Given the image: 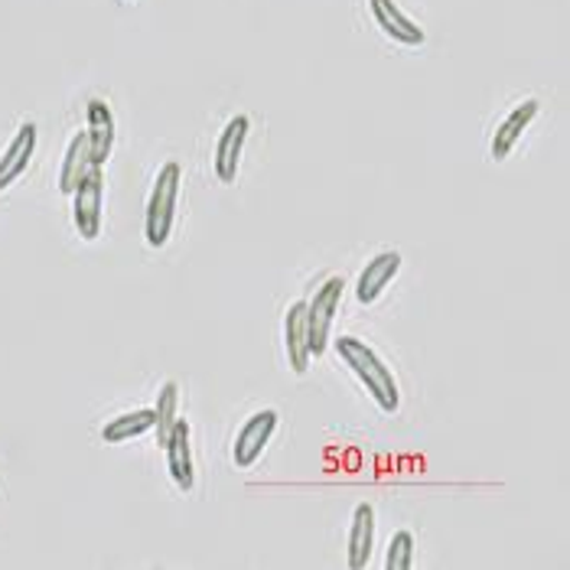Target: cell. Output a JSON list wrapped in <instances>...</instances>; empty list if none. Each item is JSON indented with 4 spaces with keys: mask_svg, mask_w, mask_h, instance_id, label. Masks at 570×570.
Instances as JSON below:
<instances>
[{
    "mask_svg": "<svg viewBox=\"0 0 570 570\" xmlns=\"http://www.w3.org/2000/svg\"><path fill=\"white\" fill-rule=\"evenodd\" d=\"M336 352H340L343 365L362 382V389L372 395V401H375L385 414H395L397 404H401L397 382L395 375H392V368L375 355V350H368V343H362V340H355V336H340V340H336Z\"/></svg>",
    "mask_w": 570,
    "mask_h": 570,
    "instance_id": "6da1fadb",
    "label": "cell"
},
{
    "mask_svg": "<svg viewBox=\"0 0 570 570\" xmlns=\"http://www.w3.org/2000/svg\"><path fill=\"white\" fill-rule=\"evenodd\" d=\"M179 183H183V170L179 164L170 160L160 167L157 183H154V193H150V203H147V245L150 248H164L170 242V232H174V216H176V196H179Z\"/></svg>",
    "mask_w": 570,
    "mask_h": 570,
    "instance_id": "7a4b0ae2",
    "label": "cell"
},
{
    "mask_svg": "<svg viewBox=\"0 0 570 570\" xmlns=\"http://www.w3.org/2000/svg\"><path fill=\"white\" fill-rule=\"evenodd\" d=\"M343 277H330L316 297L307 304V343H309V355H323L326 346H330V326H333V316L340 309V301H343Z\"/></svg>",
    "mask_w": 570,
    "mask_h": 570,
    "instance_id": "3957f363",
    "label": "cell"
},
{
    "mask_svg": "<svg viewBox=\"0 0 570 570\" xmlns=\"http://www.w3.org/2000/svg\"><path fill=\"white\" fill-rule=\"evenodd\" d=\"M101 193H105L101 167H91L86 179L72 193V219H76V228L86 242H95L101 232Z\"/></svg>",
    "mask_w": 570,
    "mask_h": 570,
    "instance_id": "277c9868",
    "label": "cell"
},
{
    "mask_svg": "<svg viewBox=\"0 0 570 570\" xmlns=\"http://www.w3.org/2000/svg\"><path fill=\"white\" fill-rule=\"evenodd\" d=\"M277 421H281V417H277V411H274V407L258 411V414H252V417L245 421V428L238 431L235 446H232V460H235V466L248 470V466H255V463H258V456L264 453V446L271 443L274 431H277Z\"/></svg>",
    "mask_w": 570,
    "mask_h": 570,
    "instance_id": "5b68a950",
    "label": "cell"
},
{
    "mask_svg": "<svg viewBox=\"0 0 570 570\" xmlns=\"http://www.w3.org/2000/svg\"><path fill=\"white\" fill-rule=\"evenodd\" d=\"M252 131V121L248 115H235L225 131H222L219 144H216V176L222 183H235L238 179V164H242V150H245V140Z\"/></svg>",
    "mask_w": 570,
    "mask_h": 570,
    "instance_id": "8992f818",
    "label": "cell"
},
{
    "mask_svg": "<svg viewBox=\"0 0 570 570\" xmlns=\"http://www.w3.org/2000/svg\"><path fill=\"white\" fill-rule=\"evenodd\" d=\"M368 10H372L379 30H382L389 40H395V43L401 46H421L428 40V33H424L411 17L401 13V7H397L395 0H368Z\"/></svg>",
    "mask_w": 570,
    "mask_h": 570,
    "instance_id": "52a82bcc",
    "label": "cell"
},
{
    "mask_svg": "<svg viewBox=\"0 0 570 570\" xmlns=\"http://www.w3.org/2000/svg\"><path fill=\"white\" fill-rule=\"evenodd\" d=\"M538 111H541L538 98H528L522 105H515L512 115L495 128V134H492V160H495V164H502V160L515 150L519 137H522V134L528 131V125L538 118Z\"/></svg>",
    "mask_w": 570,
    "mask_h": 570,
    "instance_id": "ba28073f",
    "label": "cell"
},
{
    "mask_svg": "<svg viewBox=\"0 0 570 570\" xmlns=\"http://www.w3.org/2000/svg\"><path fill=\"white\" fill-rule=\"evenodd\" d=\"M397 271H401V255H397V252H382V255H375L372 262L365 264V271H362V277H358V284H355L358 304H375V301L382 297V291L395 281Z\"/></svg>",
    "mask_w": 570,
    "mask_h": 570,
    "instance_id": "9c48e42d",
    "label": "cell"
},
{
    "mask_svg": "<svg viewBox=\"0 0 570 570\" xmlns=\"http://www.w3.org/2000/svg\"><path fill=\"white\" fill-rule=\"evenodd\" d=\"M167 450V470L174 476V483L179 492H193L196 485V473H193V450H189V424L176 421L170 438L164 443Z\"/></svg>",
    "mask_w": 570,
    "mask_h": 570,
    "instance_id": "30bf717a",
    "label": "cell"
},
{
    "mask_svg": "<svg viewBox=\"0 0 570 570\" xmlns=\"http://www.w3.org/2000/svg\"><path fill=\"white\" fill-rule=\"evenodd\" d=\"M33 150H37V125H23L20 131L13 134L10 147L0 157V193L27 174V167L33 160Z\"/></svg>",
    "mask_w": 570,
    "mask_h": 570,
    "instance_id": "8fae6325",
    "label": "cell"
},
{
    "mask_svg": "<svg viewBox=\"0 0 570 570\" xmlns=\"http://www.w3.org/2000/svg\"><path fill=\"white\" fill-rule=\"evenodd\" d=\"M284 346L294 375H307L309 343H307V304H291L284 316Z\"/></svg>",
    "mask_w": 570,
    "mask_h": 570,
    "instance_id": "7c38bea8",
    "label": "cell"
},
{
    "mask_svg": "<svg viewBox=\"0 0 570 570\" xmlns=\"http://www.w3.org/2000/svg\"><path fill=\"white\" fill-rule=\"evenodd\" d=\"M88 147H91V164L105 167L115 147V118L105 101H88Z\"/></svg>",
    "mask_w": 570,
    "mask_h": 570,
    "instance_id": "4fadbf2b",
    "label": "cell"
},
{
    "mask_svg": "<svg viewBox=\"0 0 570 570\" xmlns=\"http://www.w3.org/2000/svg\"><path fill=\"white\" fill-rule=\"evenodd\" d=\"M372 544H375V509L368 502H362L352 515L350 531V568L362 570L368 568L372 558Z\"/></svg>",
    "mask_w": 570,
    "mask_h": 570,
    "instance_id": "5bb4252c",
    "label": "cell"
},
{
    "mask_svg": "<svg viewBox=\"0 0 570 570\" xmlns=\"http://www.w3.org/2000/svg\"><path fill=\"white\" fill-rule=\"evenodd\" d=\"M95 164H91V147H88V134H76L66 147V160H62V174H59V189L66 196L76 193V186L82 183Z\"/></svg>",
    "mask_w": 570,
    "mask_h": 570,
    "instance_id": "9a60e30c",
    "label": "cell"
},
{
    "mask_svg": "<svg viewBox=\"0 0 570 570\" xmlns=\"http://www.w3.org/2000/svg\"><path fill=\"white\" fill-rule=\"evenodd\" d=\"M147 431H154V407H140V411H131V414H121V417L108 421L101 438H105V443H125V440L140 438Z\"/></svg>",
    "mask_w": 570,
    "mask_h": 570,
    "instance_id": "2e32d148",
    "label": "cell"
},
{
    "mask_svg": "<svg viewBox=\"0 0 570 570\" xmlns=\"http://www.w3.org/2000/svg\"><path fill=\"white\" fill-rule=\"evenodd\" d=\"M176 407H179V385L176 382H167L157 395V407H154V431H157V443L164 446L174 424L179 421L176 417Z\"/></svg>",
    "mask_w": 570,
    "mask_h": 570,
    "instance_id": "e0dca14e",
    "label": "cell"
},
{
    "mask_svg": "<svg viewBox=\"0 0 570 570\" xmlns=\"http://www.w3.org/2000/svg\"><path fill=\"white\" fill-rule=\"evenodd\" d=\"M411 564H414V534H411V531H395V534H392V544H389L385 568L411 570Z\"/></svg>",
    "mask_w": 570,
    "mask_h": 570,
    "instance_id": "ac0fdd59",
    "label": "cell"
}]
</instances>
